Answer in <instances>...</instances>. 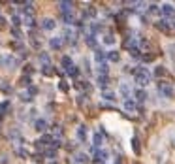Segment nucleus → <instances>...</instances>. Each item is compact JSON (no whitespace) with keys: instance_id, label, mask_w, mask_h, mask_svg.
I'll return each instance as SVG.
<instances>
[{"instance_id":"f257e3e1","label":"nucleus","mask_w":175,"mask_h":164,"mask_svg":"<svg viewBox=\"0 0 175 164\" xmlns=\"http://www.w3.org/2000/svg\"><path fill=\"white\" fill-rule=\"evenodd\" d=\"M136 83L140 87H145L149 85V79H151V72H149L147 68H136Z\"/></svg>"},{"instance_id":"f03ea898","label":"nucleus","mask_w":175,"mask_h":164,"mask_svg":"<svg viewBox=\"0 0 175 164\" xmlns=\"http://www.w3.org/2000/svg\"><path fill=\"white\" fill-rule=\"evenodd\" d=\"M0 62H2V66H4V68H8V70H13L15 66H17V59H15L13 55L6 53V55H2V59H0Z\"/></svg>"},{"instance_id":"7ed1b4c3","label":"nucleus","mask_w":175,"mask_h":164,"mask_svg":"<svg viewBox=\"0 0 175 164\" xmlns=\"http://www.w3.org/2000/svg\"><path fill=\"white\" fill-rule=\"evenodd\" d=\"M92 151H94V158H92V160H94V164H104L106 158L109 157V153H107L106 149H96V147H94Z\"/></svg>"},{"instance_id":"20e7f679","label":"nucleus","mask_w":175,"mask_h":164,"mask_svg":"<svg viewBox=\"0 0 175 164\" xmlns=\"http://www.w3.org/2000/svg\"><path fill=\"white\" fill-rule=\"evenodd\" d=\"M158 91H160L162 94H166L168 98H171V96L175 94V91H173V87L169 85V83H166V81H158Z\"/></svg>"},{"instance_id":"39448f33","label":"nucleus","mask_w":175,"mask_h":164,"mask_svg":"<svg viewBox=\"0 0 175 164\" xmlns=\"http://www.w3.org/2000/svg\"><path fill=\"white\" fill-rule=\"evenodd\" d=\"M62 45H64V40L60 38V36H55V38H51V40H49V47H51V49H55V51L62 49Z\"/></svg>"},{"instance_id":"423d86ee","label":"nucleus","mask_w":175,"mask_h":164,"mask_svg":"<svg viewBox=\"0 0 175 164\" xmlns=\"http://www.w3.org/2000/svg\"><path fill=\"white\" fill-rule=\"evenodd\" d=\"M160 12L166 15V17H175V8L171 6V4H162Z\"/></svg>"},{"instance_id":"0eeeda50","label":"nucleus","mask_w":175,"mask_h":164,"mask_svg":"<svg viewBox=\"0 0 175 164\" xmlns=\"http://www.w3.org/2000/svg\"><path fill=\"white\" fill-rule=\"evenodd\" d=\"M55 27H56V23H55V19H51V17H45L42 21V28L43 30H53Z\"/></svg>"},{"instance_id":"6e6552de","label":"nucleus","mask_w":175,"mask_h":164,"mask_svg":"<svg viewBox=\"0 0 175 164\" xmlns=\"http://www.w3.org/2000/svg\"><path fill=\"white\" fill-rule=\"evenodd\" d=\"M96 83H98V87L102 91H107V87H109V79H107V75H98Z\"/></svg>"},{"instance_id":"1a4fd4ad","label":"nucleus","mask_w":175,"mask_h":164,"mask_svg":"<svg viewBox=\"0 0 175 164\" xmlns=\"http://www.w3.org/2000/svg\"><path fill=\"white\" fill-rule=\"evenodd\" d=\"M156 28L162 30V32H168V30H169V21H168V19H158V21H156Z\"/></svg>"},{"instance_id":"9d476101","label":"nucleus","mask_w":175,"mask_h":164,"mask_svg":"<svg viewBox=\"0 0 175 164\" xmlns=\"http://www.w3.org/2000/svg\"><path fill=\"white\" fill-rule=\"evenodd\" d=\"M59 8L62 13H72V8H74V2H59Z\"/></svg>"},{"instance_id":"9b49d317","label":"nucleus","mask_w":175,"mask_h":164,"mask_svg":"<svg viewBox=\"0 0 175 164\" xmlns=\"http://www.w3.org/2000/svg\"><path fill=\"white\" fill-rule=\"evenodd\" d=\"M87 160H89V157H87L85 153H75V157H74L75 164H87Z\"/></svg>"},{"instance_id":"f8f14e48","label":"nucleus","mask_w":175,"mask_h":164,"mask_svg":"<svg viewBox=\"0 0 175 164\" xmlns=\"http://www.w3.org/2000/svg\"><path fill=\"white\" fill-rule=\"evenodd\" d=\"M87 134H89V130H87V126H85V125H81L79 128H77V138H79L81 142H85V140H87Z\"/></svg>"},{"instance_id":"ddd939ff","label":"nucleus","mask_w":175,"mask_h":164,"mask_svg":"<svg viewBox=\"0 0 175 164\" xmlns=\"http://www.w3.org/2000/svg\"><path fill=\"white\" fill-rule=\"evenodd\" d=\"M94 60H96L98 64H102V62L106 60V51H104V49H96V53H94Z\"/></svg>"},{"instance_id":"4468645a","label":"nucleus","mask_w":175,"mask_h":164,"mask_svg":"<svg viewBox=\"0 0 175 164\" xmlns=\"http://www.w3.org/2000/svg\"><path fill=\"white\" fill-rule=\"evenodd\" d=\"M34 126H36V130H38V132H45V128H47V121H45V119H38L34 123Z\"/></svg>"},{"instance_id":"2eb2a0df","label":"nucleus","mask_w":175,"mask_h":164,"mask_svg":"<svg viewBox=\"0 0 175 164\" xmlns=\"http://www.w3.org/2000/svg\"><path fill=\"white\" fill-rule=\"evenodd\" d=\"M102 98L104 100H109V102H115L117 100V94L113 91H102Z\"/></svg>"},{"instance_id":"dca6fc26","label":"nucleus","mask_w":175,"mask_h":164,"mask_svg":"<svg viewBox=\"0 0 175 164\" xmlns=\"http://www.w3.org/2000/svg\"><path fill=\"white\" fill-rule=\"evenodd\" d=\"M21 23H25L27 27H34V25H36L34 15H23V17H21Z\"/></svg>"},{"instance_id":"f3484780","label":"nucleus","mask_w":175,"mask_h":164,"mask_svg":"<svg viewBox=\"0 0 175 164\" xmlns=\"http://www.w3.org/2000/svg\"><path fill=\"white\" fill-rule=\"evenodd\" d=\"M154 75H156V78H166L168 75L166 66H156V68H154Z\"/></svg>"},{"instance_id":"a211bd4d","label":"nucleus","mask_w":175,"mask_h":164,"mask_svg":"<svg viewBox=\"0 0 175 164\" xmlns=\"http://www.w3.org/2000/svg\"><path fill=\"white\" fill-rule=\"evenodd\" d=\"M106 59H109L111 62H117V60L121 59V55H119V51H107V53H106Z\"/></svg>"},{"instance_id":"6ab92c4d","label":"nucleus","mask_w":175,"mask_h":164,"mask_svg":"<svg viewBox=\"0 0 175 164\" xmlns=\"http://www.w3.org/2000/svg\"><path fill=\"white\" fill-rule=\"evenodd\" d=\"M136 98H137V102H145V100L149 98V94H147L143 89H137V91H136Z\"/></svg>"},{"instance_id":"aec40b11","label":"nucleus","mask_w":175,"mask_h":164,"mask_svg":"<svg viewBox=\"0 0 175 164\" xmlns=\"http://www.w3.org/2000/svg\"><path fill=\"white\" fill-rule=\"evenodd\" d=\"M85 44L89 45V47H96V38H94V34H87V36H85Z\"/></svg>"},{"instance_id":"412c9836","label":"nucleus","mask_w":175,"mask_h":164,"mask_svg":"<svg viewBox=\"0 0 175 164\" xmlns=\"http://www.w3.org/2000/svg\"><path fill=\"white\" fill-rule=\"evenodd\" d=\"M107 72H109V64L107 62L98 64V75H107Z\"/></svg>"},{"instance_id":"4be33fe9","label":"nucleus","mask_w":175,"mask_h":164,"mask_svg":"<svg viewBox=\"0 0 175 164\" xmlns=\"http://www.w3.org/2000/svg\"><path fill=\"white\" fill-rule=\"evenodd\" d=\"M102 142H104V138H102L100 130H98V132H96V134H94V138H92V143H94V147H96V149H98V147L102 145Z\"/></svg>"},{"instance_id":"5701e85b","label":"nucleus","mask_w":175,"mask_h":164,"mask_svg":"<svg viewBox=\"0 0 175 164\" xmlns=\"http://www.w3.org/2000/svg\"><path fill=\"white\" fill-rule=\"evenodd\" d=\"M66 74L70 75V78H77V75H79V68H77V66H74L72 64L68 70H66Z\"/></svg>"},{"instance_id":"b1692460","label":"nucleus","mask_w":175,"mask_h":164,"mask_svg":"<svg viewBox=\"0 0 175 164\" xmlns=\"http://www.w3.org/2000/svg\"><path fill=\"white\" fill-rule=\"evenodd\" d=\"M132 149H134V153H136V155H140V153H141L140 140H137V138H134V140H132Z\"/></svg>"},{"instance_id":"393cba45","label":"nucleus","mask_w":175,"mask_h":164,"mask_svg":"<svg viewBox=\"0 0 175 164\" xmlns=\"http://www.w3.org/2000/svg\"><path fill=\"white\" fill-rule=\"evenodd\" d=\"M62 19H64L66 25H75V19H74V15H72V13H62Z\"/></svg>"},{"instance_id":"a878e982","label":"nucleus","mask_w":175,"mask_h":164,"mask_svg":"<svg viewBox=\"0 0 175 164\" xmlns=\"http://www.w3.org/2000/svg\"><path fill=\"white\" fill-rule=\"evenodd\" d=\"M40 62H43V66H49L51 64V59H49V55L47 53H40Z\"/></svg>"},{"instance_id":"bb28decb","label":"nucleus","mask_w":175,"mask_h":164,"mask_svg":"<svg viewBox=\"0 0 175 164\" xmlns=\"http://www.w3.org/2000/svg\"><path fill=\"white\" fill-rule=\"evenodd\" d=\"M119 89H121V94H122V96H128V94H130V87H128V83H121Z\"/></svg>"},{"instance_id":"cd10ccee","label":"nucleus","mask_w":175,"mask_h":164,"mask_svg":"<svg viewBox=\"0 0 175 164\" xmlns=\"http://www.w3.org/2000/svg\"><path fill=\"white\" fill-rule=\"evenodd\" d=\"M42 74H43V75H53V74H55L53 66H51V64H49V66H43V68H42Z\"/></svg>"},{"instance_id":"c85d7f7f","label":"nucleus","mask_w":175,"mask_h":164,"mask_svg":"<svg viewBox=\"0 0 175 164\" xmlns=\"http://www.w3.org/2000/svg\"><path fill=\"white\" fill-rule=\"evenodd\" d=\"M104 44H107V45L115 44V36H113V34H106L104 36Z\"/></svg>"},{"instance_id":"c756f323","label":"nucleus","mask_w":175,"mask_h":164,"mask_svg":"<svg viewBox=\"0 0 175 164\" xmlns=\"http://www.w3.org/2000/svg\"><path fill=\"white\" fill-rule=\"evenodd\" d=\"M124 110H126V111H134V110H136V104H134L132 100H126V102H124Z\"/></svg>"},{"instance_id":"7c9ffc66","label":"nucleus","mask_w":175,"mask_h":164,"mask_svg":"<svg viewBox=\"0 0 175 164\" xmlns=\"http://www.w3.org/2000/svg\"><path fill=\"white\" fill-rule=\"evenodd\" d=\"M62 66H64L66 70H68L70 66H72V59L68 57V55H64V57H62Z\"/></svg>"},{"instance_id":"2f4dec72","label":"nucleus","mask_w":175,"mask_h":164,"mask_svg":"<svg viewBox=\"0 0 175 164\" xmlns=\"http://www.w3.org/2000/svg\"><path fill=\"white\" fill-rule=\"evenodd\" d=\"M19 83H21L23 87H30V75H23V78L19 79Z\"/></svg>"},{"instance_id":"473e14b6","label":"nucleus","mask_w":175,"mask_h":164,"mask_svg":"<svg viewBox=\"0 0 175 164\" xmlns=\"http://www.w3.org/2000/svg\"><path fill=\"white\" fill-rule=\"evenodd\" d=\"M45 157L47 158H56V149H53V147H51V149H45Z\"/></svg>"},{"instance_id":"72a5a7b5","label":"nucleus","mask_w":175,"mask_h":164,"mask_svg":"<svg viewBox=\"0 0 175 164\" xmlns=\"http://www.w3.org/2000/svg\"><path fill=\"white\" fill-rule=\"evenodd\" d=\"M15 153H17L19 157H23V158H27V157H28V151H27V149H23V147H17V149H15Z\"/></svg>"},{"instance_id":"f704fd0d","label":"nucleus","mask_w":175,"mask_h":164,"mask_svg":"<svg viewBox=\"0 0 175 164\" xmlns=\"http://www.w3.org/2000/svg\"><path fill=\"white\" fill-rule=\"evenodd\" d=\"M19 98H21L23 102H30V100H32V96H30V94L27 93V91H25V93H21V94H19Z\"/></svg>"},{"instance_id":"c9c22d12","label":"nucleus","mask_w":175,"mask_h":164,"mask_svg":"<svg viewBox=\"0 0 175 164\" xmlns=\"http://www.w3.org/2000/svg\"><path fill=\"white\" fill-rule=\"evenodd\" d=\"M12 23H13V28H17L19 25H21V17H19V15H13V17H12Z\"/></svg>"},{"instance_id":"e433bc0d","label":"nucleus","mask_w":175,"mask_h":164,"mask_svg":"<svg viewBox=\"0 0 175 164\" xmlns=\"http://www.w3.org/2000/svg\"><path fill=\"white\" fill-rule=\"evenodd\" d=\"M12 34H13L15 40H21L23 38V34H21V30H19V28H12Z\"/></svg>"},{"instance_id":"4c0bfd02","label":"nucleus","mask_w":175,"mask_h":164,"mask_svg":"<svg viewBox=\"0 0 175 164\" xmlns=\"http://www.w3.org/2000/svg\"><path fill=\"white\" fill-rule=\"evenodd\" d=\"M53 132H55L56 140H60V136H62V130H60V126H59V125H55V126H53Z\"/></svg>"},{"instance_id":"58836bf2","label":"nucleus","mask_w":175,"mask_h":164,"mask_svg":"<svg viewBox=\"0 0 175 164\" xmlns=\"http://www.w3.org/2000/svg\"><path fill=\"white\" fill-rule=\"evenodd\" d=\"M59 89L62 91V93H68L70 87H68V83H66V81H60V83H59Z\"/></svg>"},{"instance_id":"ea45409f","label":"nucleus","mask_w":175,"mask_h":164,"mask_svg":"<svg viewBox=\"0 0 175 164\" xmlns=\"http://www.w3.org/2000/svg\"><path fill=\"white\" fill-rule=\"evenodd\" d=\"M149 13H160V8H158L156 4H151V6H149Z\"/></svg>"},{"instance_id":"a19ab883","label":"nucleus","mask_w":175,"mask_h":164,"mask_svg":"<svg viewBox=\"0 0 175 164\" xmlns=\"http://www.w3.org/2000/svg\"><path fill=\"white\" fill-rule=\"evenodd\" d=\"M83 102H87V94H79V96H77V104H83Z\"/></svg>"},{"instance_id":"79ce46f5","label":"nucleus","mask_w":175,"mask_h":164,"mask_svg":"<svg viewBox=\"0 0 175 164\" xmlns=\"http://www.w3.org/2000/svg\"><path fill=\"white\" fill-rule=\"evenodd\" d=\"M8 106H9V100H4L2 104H0V110H2V111H4V110H8Z\"/></svg>"},{"instance_id":"37998d69","label":"nucleus","mask_w":175,"mask_h":164,"mask_svg":"<svg viewBox=\"0 0 175 164\" xmlns=\"http://www.w3.org/2000/svg\"><path fill=\"white\" fill-rule=\"evenodd\" d=\"M34 160L38 162V164H42V162H43V157H42V155H34Z\"/></svg>"},{"instance_id":"c03bdc74","label":"nucleus","mask_w":175,"mask_h":164,"mask_svg":"<svg viewBox=\"0 0 175 164\" xmlns=\"http://www.w3.org/2000/svg\"><path fill=\"white\" fill-rule=\"evenodd\" d=\"M4 27H6V17L0 15V28H4Z\"/></svg>"},{"instance_id":"a18cd8bd","label":"nucleus","mask_w":175,"mask_h":164,"mask_svg":"<svg viewBox=\"0 0 175 164\" xmlns=\"http://www.w3.org/2000/svg\"><path fill=\"white\" fill-rule=\"evenodd\" d=\"M25 72H27V75H28V74H32V66L27 64V66H25Z\"/></svg>"},{"instance_id":"49530a36","label":"nucleus","mask_w":175,"mask_h":164,"mask_svg":"<svg viewBox=\"0 0 175 164\" xmlns=\"http://www.w3.org/2000/svg\"><path fill=\"white\" fill-rule=\"evenodd\" d=\"M169 28H175V17L171 19V21H169Z\"/></svg>"},{"instance_id":"de8ad7c7","label":"nucleus","mask_w":175,"mask_h":164,"mask_svg":"<svg viewBox=\"0 0 175 164\" xmlns=\"http://www.w3.org/2000/svg\"><path fill=\"white\" fill-rule=\"evenodd\" d=\"M51 164H56V162H51Z\"/></svg>"}]
</instances>
